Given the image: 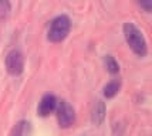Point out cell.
<instances>
[{"mask_svg": "<svg viewBox=\"0 0 152 136\" xmlns=\"http://www.w3.org/2000/svg\"><path fill=\"white\" fill-rule=\"evenodd\" d=\"M10 12H12V3H10V0H0V20L7 19Z\"/></svg>", "mask_w": 152, "mask_h": 136, "instance_id": "cell-9", "label": "cell"}, {"mask_svg": "<svg viewBox=\"0 0 152 136\" xmlns=\"http://www.w3.org/2000/svg\"><path fill=\"white\" fill-rule=\"evenodd\" d=\"M6 70L10 75L17 77L24 70V57L19 50H12L6 55Z\"/></svg>", "mask_w": 152, "mask_h": 136, "instance_id": "cell-4", "label": "cell"}, {"mask_svg": "<svg viewBox=\"0 0 152 136\" xmlns=\"http://www.w3.org/2000/svg\"><path fill=\"white\" fill-rule=\"evenodd\" d=\"M105 113H107L105 102H102L101 99L94 101L93 106H91V122H93V125L99 126L105 119Z\"/></svg>", "mask_w": 152, "mask_h": 136, "instance_id": "cell-6", "label": "cell"}, {"mask_svg": "<svg viewBox=\"0 0 152 136\" xmlns=\"http://www.w3.org/2000/svg\"><path fill=\"white\" fill-rule=\"evenodd\" d=\"M57 98L54 97L53 94H46L43 95L41 101L39 102V106H37V113L40 116L46 118L48 116L50 113H53L56 111V106H57Z\"/></svg>", "mask_w": 152, "mask_h": 136, "instance_id": "cell-5", "label": "cell"}, {"mask_svg": "<svg viewBox=\"0 0 152 136\" xmlns=\"http://www.w3.org/2000/svg\"><path fill=\"white\" fill-rule=\"evenodd\" d=\"M119 88H121V82H119L118 79H113V81H110V82L104 87V97H105L107 99L114 98L119 92Z\"/></svg>", "mask_w": 152, "mask_h": 136, "instance_id": "cell-7", "label": "cell"}, {"mask_svg": "<svg viewBox=\"0 0 152 136\" xmlns=\"http://www.w3.org/2000/svg\"><path fill=\"white\" fill-rule=\"evenodd\" d=\"M56 115H57V121H58V126L63 129H68L71 128L75 122V111L67 101H61L57 102L56 106Z\"/></svg>", "mask_w": 152, "mask_h": 136, "instance_id": "cell-3", "label": "cell"}, {"mask_svg": "<svg viewBox=\"0 0 152 136\" xmlns=\"http://www.w3.org/2000/svg\"><path fill=\"white\" fill-rule=\"evenodd\" d=\"M137 3L139 4L141 9H144L146 13L152 12V0H137Z\"/></svg>", "mask_w": 152, "mask_h": 136, "instance_id": "cell-10", "label": "cell"}, {"mask_svg": "<svg viewBox=\"0 0 152 136\" xmlns=\"http://www.w3.org/2000/svg\"><path fill=\"white\" fill-rule=\"evenodd\" d=\"M104 64H105L107 71L110 74H118L119 72V64L117 63V60L114 58L113 55H105L104 57Z\"/></svg>", "mask_w": 152, "mask_h": 136, "instance_id": "cell-8", "label": "cell"}, {"mask_svg": "<svg viewBox=\"0 0 152 136\" xmlns=\"http://www.w3.org/2000/svg\"><path fill=\"white\" fill-rule=\"evenodd\" d=\"M122 30H124V37H125L129 48L138 57H145L148 54V45H146V40L142 31L134 23H125Z\"/></svg>", "mask_w": 152, "mask_h": 136, "instance_id": "cell-1", "label": "cell"}, {"mask_svg": "<svg viewBox=\"0 0 152 136\" xmlns=\"http://www.w3.org/2000/svg\"><path fill=\"white\" fill-rule=\"evenodd\" d=\"M71 30V20L68 16L61 14L51 20L48 31H47V40L51 43H61L67 39Z\"/></svg>", "mask_w": 152, "mask_h": 136, "instance_id": "cell-2", "label": "cell"}]
</instances>
